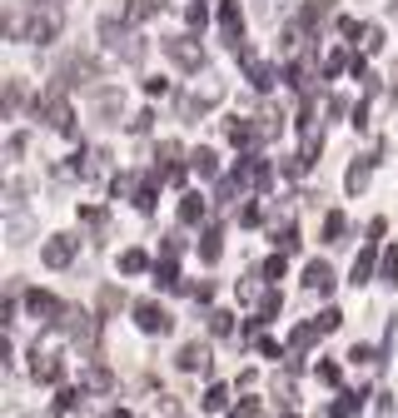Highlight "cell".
Listing matches in <instances>:
<instances>
[{
	"label": "cell",
	"instance_id": "20",
	"mask_svg": "<svg viewBox=\"0 0 398 418\" xmlns=\"http://www.w3.org/2000/svg\"><path fill=\"white\" fill-rule=\"evenodd\" d=\"M344 229H349V220L338 215V209H333V215H324V244H344Z\"/></svg>",
	"mask_w": 398,
	"mask_h": 418
},
{
	"label": "cell",
	"instance_id": "19",
	"mask_svg": "<svg viewBox=\"0 0 398 418\" xmlns=\"http://www.w3.org/2000/svg\"><path fill=\"white\" fill-rule=\"evenodd\" d=\"M219 239H224L219 224H209V229L199 234V259H204V264H214V259H219Z\"/></svg>",
	"mask_w": 398,
	"mask_h": 418
},
{
	"label": "cell",
	"instance_id": "3",
	"mask_svg": "<svg viewBox=\"0 0 398 418\" xmlns=\"http://www.w3.org/2000/svg\"><path fill=\"white\" fill-rule=\"evenodd\" d=\"M159 50H164L180 70H204V45H199L194 35H169V40H159Z\"/></svg>",
	"mask_w": 398,
	"mask_h": 418
},
{
	"label": "cell",
	"instance_id": "12",
	"mask_svg": "<svg viewBox=\"0 0 398 418\" xmlns=\"http://www.w3.org/2000/svg\"><path fill=\"white\" fill-rule=\"evenodd\" d=\"M35 379L40 384H60L65 379V363L55 358V353H35Z\"/></svg>",
	"mask_w": 398,
	"mask_h": 418
},
{
	"label": "cell",
	"instance_id": "42",
	"mask_svg": "<svg viewBox=\"0 0 398 418\" xmlns=\"http://www.w3.org/2000/svg\"><path fill=\"white\" fill-rule=\"evenodd\" d=\"M150 120H154V115H150V110H140V115L130 120V130H135V135H145V130H150Z\"/></svg>",
	"mask_w": 398,
	"mask_h": 418
},
{
	"label": "cell",
	"instance_id": "26",
	"mask_svg": "<svg viewBox=\"0 0 398 418\" xmlns=\"http://www.w3.org/2000/svg\"><path fill=\"white\" fill-rule=\"evenodd\" d=\"M30 309H35V314H40V319H50V314H65V309H60V304H55V299H50V294H40V289H35V294H30Z\"/></svg>",
	"mask_w": 398,
	"mask_h": 418
},
{
	"label": "cell",
	"instance_id": "47",
	"mask_svg": "<svg viewBox=\"0 0 398 418\" xmlns=\"http://www.w3.org/2000/svg\"><path fill=\"white\" fill-rule=\"evenodd\" d=\"M30 6H45V0H30Z\"/></svg>",
	"mask_w": 398,
	"mask_h": 418
},
{
	"label": "cell",
	"instance_id": "39",
	"mask_svg": "<svg viewBox=\"0 0 398 418\" xmlns=\"http://www.w3.org/2000/svg\"><path fill=\"white\" fill-rule=\"evenodd\" d=\"M185 20H190L194 30H204V20H209V11H204V6H190V11H185Z\"/></svg>",
	"mask_w": 398,
	"mask_h": 418
},
{
	"label": "cell",
	"instance_id": "24",
	"mask_svg": "<svg viewBox=\"0 0 398 418\" xmlns=\"http://www.w3.org/2000/svg\"><path fill=\"white\" fill-rule=\"evenodd\" d=\"M249 85H254V90H269V85H274V65L249 60Z\"/></svg>",
	"mask_w": 398,
	"mask_h": 418
},
{
	"label": "cell",
	"instance_id": "31",
	"mask_svg": "<svg viewBox=\"0 0 398 418\" xmlns=\"http://www.w3.org/2000/svg\"><path fill=\"white\" fill-rule=\"evenodd\" d=\"M20 100H25L20 80H11V85H6V115H15V110H20Z\"/></svg>",
	"mask_w": 398,
	"mask_h": 418
},
{
	"label": "cell",
	"instance_id": "15",
	"mask_svg": "<svg viewBox=\"0 0 398 418\" xmlns=\"http://www.w3.org/2000/svg\"><path fill=\"white\" fill-rule=\"evenodd\" d=\"M100 35H105V45H110V50H120V45L130 40L125 20H115V15H105V20H100Z\"/></svg>",
	"mask_w": 398,
	"mask_h": 418
},
{
	"label": "cell",
	"instance_id": "48",
	"mask_svg": "<svg viewBox=\"0 0 398 418\" xmlns=\"http://www.w3.org/2000/svg\"><path fill=\"white\" fill-rule=\"evenodd\" d=\"M388 6H393V11H398V0H388Z\"/></svg>",
	"mask_w": 398,
	"mask_h": 418
},
{
	"label": "cell",
	"instance_id": "11",
	"mask_svg": "<svg viewBox=\"0 0 398 418\" xmlns=\"http://www.w3.org/2000/svg\"><path fill=\"white\" fill-rule=\"evenodd\" d=\"M333 6H338V0H309L304 15H299V25H304V30H319V25L333 15Z\"/></svg>",
	"mask_w": 398,
	"mask_h": 418
},
{
	"label": "cell",
	"instance_id": "32",
	"mask_svg": "<svg viewBox=\"0 0 398 418\" xmlns=\"http://www.w3.org/2000/svg\"><path fill=\"white\" fill-rule=\"evenodd\" d=\"M383 284H393V289H398V249H388V254H383Z\"/></svg>",
	"mask_w": 398,
	"mask_h": 418
},
{
	"label": "cell",
	"instance_id": "8",
	"mask_svg": "<svg viewBox=\"0 0 398 418\" xmlns=\"http://www.w3.org/2000/svg\"><path fill=\"white\" fill-rule=\"evenodd\" d=\"M95 115H100L105 125H115V120L125 115V95H120V90H100V95H95Z\"/></svg>",
	"mask_w": 398,
	"mask_h": 418
},
{
	"label": "cell",
	"instance_id": "36",
	"mask_svg": "<svg viewBox=\"0 0 398 418\" xmlns=\"http://www.w3.org/2000/svg\"><path fill=\"white\" fill-rule=\"evenodd\" d=\"M85 384H90V389H110L115 379H110V369H90V374H85Z\"/></svg>",
	"mask_w": 398,
	"mask_h": 418
},
{
	"label": "cell",
	"instance_id": "1",
	"mask_svg": "<svg viewBox=\"0 0 398 418\" xmlns=\"http://www.w3.org/2000/svg\"><path fill=\"white\" fill-rule=\"evenodd\" d=\"M105 75V65L95 55H85V50H70V55L60 60V75H55V85H95Z\"/></svg>",
	"mask_w": 398,
	"mask_h": 418
},
{
	"label": "cell",
	"instance_id": "22",
	"mask_svg": "<svg viewBox=\"0 0 398 418\" xmlns=\"http://www.w3.org/2000/svg\"><path fill=\"white\" fill-rule=\"evenodd\" d=\"M190 165L199 170V180H214V175H219V160H214V149H194V154H190Z\"/></svg>",
	"mask_w": 398,
	"mask_h": 418
},
{
	"label": "cell",
	"instance_id": "29",
	"mask_svg": "<svg viewBox=\"0 0 398 418\" xmlns=\"http://www.w3.org/2000/svg\"><path fill=\"white\" fill-rule=\"evenodd\" d=\"M80 220H85L95 234H105V229H110V215H105V209H80Z\"/></svg>",
	"mask_w": 398,
	"mask_h": 418
},
{
	"label": "cell",
	"instance_id": "16",
	"mask_svg": "<svg viewBox=\"0 0 398 418\" xmlns=\"http://www.w3.org/2000/svg\"><path fill=\"white\" fill-rule=\"evenodd\" d=\"M224 135H230L234 144H259V125H249V120H230Z\"/></svg>",
	"mask_w": 398,
	"mask_h": 418
},
{
	"label": "cell",
	"instance_id": "23",
	"mask_svg": "<svg viewBox=\"0 0 398 418\" xmlns=\"http://www.w3.org/2000/svg\"><path fill=\"white\" fill-rule=\"evenodd\" d=\"M120 309H125V289L105 284V289H100V314H120Z\"/></svg>",
	"mask_w": 398,
	"mask_h": 418
},
{
	"label": "cell",
	"instance_id": "9",
	"mask_svg": "<svg viewBox=\"0 0 398 418\" xmlns=\"http://www.w3.org/2000/svg\"><path fill=\"white\" fill-rule=\"evenodd\" d=\"M209 363H214L209 358V344H185L180 349V369L185 374H209Z\"/></svg>",
	"mask_w": 398,
	"mask_h": 418
},
{
	"label": "cell",
	"instance_id": "44",
	"mask_svg": "<svg viewBox=\"0 0 398 418\" xmlns=\"http://www.w3.org/2000/svg\"><path fill=\"white\" fill-rule=\"evenodd\" d=\"M180 249H185V239H180V234H169V239H164V259H175Z\"/></svg>",
	"mask_w": 398,
	"mask_h": 418
},
{
	"label": "cell",
	"instance_id": "38",
	"mask_svg": "<svg viewBox=\"0 0 398 418\" xmlns=\"http://www.w3.org/2000/svg\"><path fill=\"white\" fill-rule=\"evenodd\" d=\"M224 398H230V393H224V389H219V384H214V389H209V393H204V408H209V413H214V408H224Z\"/></svg>",
	"mask_w": 398,
	"mask_h": 418
},
{
	"label": "cell",
	"instance_id": "10",
	"mask_svg": "<svg viewBox=\"0 0 398 418\" xmlns=\"http://www.w3.org/2000/svg\"><path fill=\"white\" fill-rule=\"evenodd\" d=\"M378 154H383V144H378ZM378 154H359V160L349 165V175H344V189H349V194H359V189L369 184V170H373Z\"/></svg>",
	"mask_w": 398,
	"mask_h": 418
},
{
	"label": "cell",
	"instance_id": "41",
	"mask_svg": "<svg viewBox=\"0 0 398 418\" xmlns=\"http://www.w3.org/2000/svg\"><path fill=\"white\" fill-rule=\"evenodd\" d=\"M20 199H25V184H20V180H11V189H6V204H11V209H15V204H20Z\"/></svg>",
	"mask_w": 398,
	"mask_h": 418
},
{
	"label": "cell",
	"instance_id": "13",
	"mask_svg": "<svg viewBox=\"0 0 398 418\" xmlns=\"http://www.w3.org/2000/svg\"><path fill=\"white\" fill-rule=\"evenodd\" d=\"M304 284H309L314 294H329V289H333V269L324 264V259H314V264L304 269Z\"/></svg>",
	"mask_w": 398,
	"mask_h": 418
},
{
	"label": "cell",
	"instance_id": "28",
	"mask_svg": "<svg viewBox=\"0 0 398 418\" xmlns=\"http://www.w3.org/2000/svg\"><path fill=\"white\" fill-rule=\"evenodd\" d=\"M145 264H150V259H145L140 249H125V254H120V269H125V274H140Z\"/></svg>",
	"mask_w": 398,
	"mask_h": 418
},
{
	"label": "cell",
	"instance_id": "18",
	"mask_svg": "<svg viewBox=\"0 0 398 418\" xmlns=\"http://www.w3.org/2000/svg\"><path fill=\"white\" fill-rule=\"evenodd\" d=\"M154 11H159L154 0H125V25H145Z\"/></svg>",
	"mask_w": 398,
	"mask_h": 418
},
{
	"label": "cell",
	"instance_id": "34",
	"mask_svg": "<svg viewBox=\"0 0 398 418\" xmlns=\"http://www.w3.org/2000/svg\"><path fill=\"white\" fill-rule=\"evenodd\" d=\"M338 324H344V314H338V309H324V314H319V329H324V334H333Z\"/></svg>",
	"mask_w": 398,
	"mask_h": 418
},
{
	"label": "cell",
	"instance_id": "25",
	"mask_svg": "<svg viewBox=\"0 0 398 418\" xmlns=\"http://www.w3.org/2000/svg\"><path fill=\"white\" fill-rule=\"evenodd\" d=\"M154 284H159V289H180V274H175V259H164V264H154Z\"/></svg>",
	"mask_w": 398,
	"mask_h": 418
},
{
	"label": "cell",
	"instance_id": "6",
	"mask_svg": "<svg viewBox=\"0 0 398 418\" xmlns=\"http://www.w3.org/2000/svg\"><path fill=\"white\" fill-rule=\"evenodd\" d=\"M135 319H140V329H145V334H169V324H175V319H169L159 304H150V299H145V304H135Z\"/></svg>",
	"mask_w": 398,
	"mask_h": 418
},
{
	"label": "cell",
	"instance_id": "33",
	"mask_svg": "<svg viewBox=\"0 0 398 418\" xmlns=\"http://www.w3.org/2000/svg\"><path fill=\"white\" fill-rule=\"evenodd\" d=\"M25 144H30V135L20 130V135H11V140H6V154H11V160H20V154H25Z\"/></svg>",
	"mask_w": 398,
	"mask_h": 418
},
{
	"label": "cell",
	"instance_id": "40",
	"mask_svg": "<svg viewBox=\"0 0 398 418\" xmlns=\"http://www.w3.org/2000/svg\"><path fill=\"white\" fill-rule=\"evenodd\" d=\"M264 279H284V254H274L269 264H264Z\"/></svg>",
	"mask_w": 398,
	"mask_h": 418
},
{
	"label": "cell",
	"instance_id": "45",
	"mask_svg": "<svg viewBox=\"0 0 398 418\" xmlns=\"http://www.w3.org/2000/svg\"><path fill=\"white\" fill-rule=\"evenodd\" d=\"M284 6H289V0H269V6H264V15H269V20H274V15H279V11H284Z\"/></svg>",
	"mask_w": 398,
	"mask_h": 418
},
{
	"label": "cell",
	"instance_id": "30",
	"mask_svg": "<svg viewBox=\"0 0 398 418\" xmlns=\"http://www.w3.org/2000/svg\"><path fill=\"white\" fill-rule=\"evenodd\" d=\"M314 339H319V324H304V329H294V353H304Z\"/></svg>",
	"mask_w": 398,
	"mask_h": 418
},
{
	"label": "cell",
	"instance_id": "46",
	"mask_svg": "<svg viewBox=\"0 0 398 418\" xmlns=\"http://www.w3.org/2000/svg\"><path fill=\"white\" fill-rule=\"evenodd\" d=\"M388 80H393V85H388V100L398 104V65H393V75H388Z\"/></svg>",
	"mask_w": 398,
	"mask_h": 418
},
{
	"label": "cell",
	"instance_id": "5",
	"mask_svg": "<svg viewBox=\"0 0 398 418\" xmlns=\"http://www.w3.org/2000/svg\"><path fill=\"white\" fill-rule=\"evenodd\" d=\"M219 25H224V40H230V45L244 40V11H239V0H219Z\"/></svg>",
	"mask_w": 398,
	"mask_h": 418
},
{
	"label": "cell",
	"instance_id": "37",
	"mask_svg": "<svg viewBox=\"0 0 398 418\" xmlns=\"http://www.w3.org/2000/svg\"><path fill=\"white\" fill-rule=\"evenodd\" d=\"M359 35H364V50H378V45H383V30H378V25H364Z\"/></svg>",
	"mask_w": 398,
	"mask_h": 418
},
{
	"label": "cell",
	"instance_id": "4",
	"mask_svg": "<svg viewBox=\"0 0 398 418\" xmlns=\"http://www.w3.org/2000/svg\"><path fill=\"white\" fill-rule=\"evenodd\" d=\"M75 244H80V239H70V234H50V239L40 244V259H45L50 269H65L70 259H75Z\"/></svg>",
	"mask_w": 398,
	"mask_h": 418
},
{
	"label": "cell",
	"instance_id": "27",
	"mask_svg": "<svg viewBox=\"0 0 398 418\" xmlns=\"http://www.w3.org/2000/svg\"><path fill=\"white\" fill-rule=\"evenodd\" d=\"M209 334H234V314H224V309H209Z\"/></svg>",
	"mask_w": 398,
	"mask_h": 418
},
{
	"label": "cell",
	"instance_id": "35",
	"mask_svg": "<svg viewBox=\"0 0 398 418\" xmlns=\"http://www.w3.org/2000/svg\"><path fill=\"white\" fill-rule=\"evenodd\" d=\"M344 65H354V60L344 55V50H333V55L324 60V75H338V70H344Z\"/></svg>",
	"mask_w": 398,
	"mask_h": 418
},
{
	"label": "cell",
	"instance_id": "7",
	"mask_svg": "<svg viewBox=\"0 0 398 418\" xmlns=\"http://www.w3.org/2000/svg\"><path fill=\"white\" fill-rule=\"evenodd\" d=\"M55 35H60V11L35 15V20H30V30H25V40H35V45H50Z\"/></svg>",
	"mask_w": 398,
	"mask_h": 418
},
{
	"label": "cell",
	"instance_id": "14",
	"mask_svg": "<svg viewBox=\"0 0 398 418\" xmlns=\"http://www.w3.org/2000/svg\"><path fill=\"white\" fill-rule=\"evenodd\" d=\"M204 215H209L204 194H185V199H180V224H199Z\"/></svg>",
	"mask_w": 398,
	"mask_h": 418
},
{
	"label": "cell",
	"instance_id": "43",
	"mask_svg": "<svg viewBox=\"0 0 398 418\" xmlns=\"http://www.w3.org/2000/svg\"><path fill=\"white\" fill-rule=\"evenodd\" d=\"M349 358H354V363H369V358H373V349H369V344H354V349H349Z\"/></svg>",
	"mask_w": 398,
	"mask_h": 418
},
{
	"label": "cell",
	"instance_id": "17",
	"mask_svg": "<svg viewBox=\"0 0 398 418\" xmlns=\"http://www.w3.org/2000/svg\"><path fill=\"white\" fill-rule=\"evenodd\" d=\"M115 55H120L125 65H145V55H150V45H145L140 35H130V40H125V45L115 50Z\"/></svg>",
	"mask_w": 398,
	"mask_h": 418
},
{
	"label": "cell",
	"instance_id": "2",
	"mask_svg": "<svg viewBox=\"0 0 398 418\" xmlns=\"http://www.w3.org/2000/svg\"><path fill=\"white\" fill-rule=\"evenodd\" d=\"M35 115H40L50 130H65V135H70V120H75V115H70V104H65V85H50L45 95H35Z\"/></svg>",
	"mask_w": 398,
	"mask_h": 418
},
{
	"label": "cell",
	"instance_id": "21",
	"mask_svg": "<svg viewBox=\"0 0 398 418\" xmlns=\"http://www.w3.org/2000/svg\"><path fill=\"white\" fill-rule=\"evenodd\" d=\"M274 244H279V254H294L299 249V229L284 220V224H274Z\"/></svg>",
	"mask_w": 398,
	"mask_h": 418
}]
</instances>
